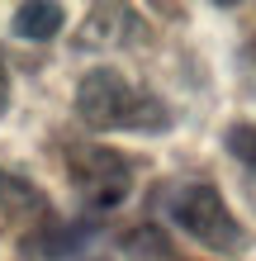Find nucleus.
<instances>
[{"label":"nucleus","mask_w":256,"mask_h":261,"mask_svg":"<svg viewBox=\"0 0 256 261\" xmlns=\"http://www.w3.org/2000/svg\"><path fill=\"white\" fill-rule=\"evenodd\" d=\"M76 114L95 133H166L171 110L152 90H138L124 71L95 67L76 86Z\"/></svg>","instance_id":"f257e3e1"},{"label":"nucleus","mask_w":256,"mask_h":261,"mask_svg":"<svg viewBox=\"0 0 256 261\" xmlns=\"http://www.w3.org/2000/svg\"><path fill=\"white\" fill-rule=\"evenodd\" d=\"M171 219L185 228V233L209 252H242V223L233 219V209L223 204V195L209 186V180H185L176 186L171 199H166Z\"/></svg>","instance_id":"f03ea898"},{"label":"nucleus","mask_w":256,"mask_h":261,"mask_svg":"<svg viewBox=\"0 0 256 261\" xmlns=\"http://www.w3.org/2000/svg\"><path fill=\"white\" fill-rule=\"evenodd\" d=\"M67 176L90 209H119L128 199V186H133L128 162L114 147H95V143L67 147Z\"/></svg>","instance_id":"7ed1b4c3"},{"label":"nucleus","mask_w":256,"mask_h":261,"mask_svg":"<svg viewBox=\"0 0 256 261\" xmlns=\"http://www.w3.org/2000/svg\"><path fill=\"white\" fill-rule=\"evenodd\" d=\"M43 214H48V199L38 186H29L14 171H0V228H29Z\"/></svg>","instance_id":"20e7f679"},{"label":"nucleus","mask_w":256,"mask_h":261,"mask_svg":"<svg viewBox=\"0 0 256 261\" xmlns=\"http://www.w3.org/2000/svg\"><path fill=\"white\" fill-rule=\"evenodd\" d=\"M62 24H67V10L52 5V0H34V5H19V10H14V34L29 38V43L57 38V34H62Z\"/></svg>","instance_id":"39448f33"},{"label":"nucleus","mask_w":256,"mask_h":261,"mask_svg":"<svg viewBox=\"0 0 256 261\" xmlns=\"http://www.w3.org/2000/svg\"><path fill=\"white\" fill-rule=\"evenodd\" d=\"M133 29V10L124 5H95L90 10V19L81 24V48H109V43H119L114 29Z\"/></svg>","instance_id":"423d86ee"},{"label":"nucleus","mask_w":256,"mask_h":261,"mask_svg":"<svg viewBox=\"0 0 256 261\" xmlns=\"http://www.w3.org/2000/svg\"><path fill=\"white\" fill-rule=\"evenodd\" d=\"M228 152H233L242 166H251V171H256V124H233V128H228Z\"/></svg>","instance_id":"0eeeda50"},{"label":"nucleus","mask_w":256,"mask_h":261,"mask_svg":"<svg viewBox=\"0 0 256 261\" xmlns=\"http://www.w3.org/2000/svg\"><path fill=\"white\" fill-rule=\"evenodd\" d=\"M10 110V71H5V57H0V119Z\"/></svg>","instance_id":"6e6552de"},{"label":"nucleus","mask_w":256,"mask_h":261,"mask_svg":"<svg viewBox=\"0 0 256 261\" xmlns=\"http://www.w3.org/2000/svg\"><path fill=\"white\" fill-rule=\"evenodd\" d=\"M242 67H247V81L256 90V43H247V53H242Z\"/></svg>","instance_id":"1a4fd4ad"}]
</instances>
